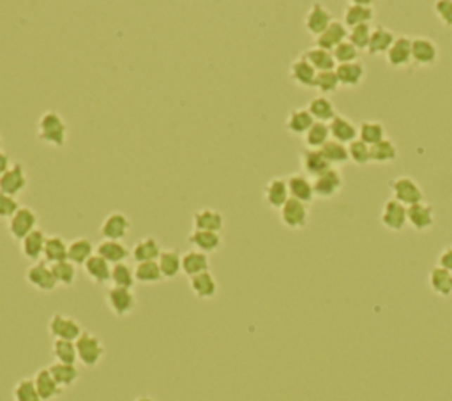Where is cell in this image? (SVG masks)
<instances>
[{
  "mask_svg": "<svg viewBox=\"0 0 452 401\" xmlns=\"http://www.w3.org/2000/svg\"><path fill=\"white\" fill-rule=\"evenodd\" d=\"M37 140L50 147H64L67 141V124L58 112H44L37 122Z\"/></svg>",
  "mask_w": 452,
  "mask_h": 401,
  "instance_id": "obj_1",
  "label": "cell"
},
{
  "mask_svg": "<svg viewBox=\"0 0 452 401\" xmlns=\"http://www.w3.org/2000/svg\"><path fill=\"white\" fill-rule=\"evenodd\" d=\"M75 343H77L78 361L85 368H96L106 354V348L103 345L101 338L96 336L94 333H89V331H84V334Z\"/></svg>",
  "mask_w": 452,
  "mask_h": 401,
  "instance_id": "obj_2",
  "label": "cell"
},
{
  "mask_svg": "<svg viewBox=\"0 0 452 401\" xmlns=\"http://www.w3.org/2000/svg\"><path fill=\"white\" fill-rule=\"evenodd\" d=\"M48 333L53 340L77 341L84 334V327L77 318L64 313H53L48 320Z\"/></svg>",
  "mask_w": 452,
  "mask_h": 401,
  "instance_id": "obj_3",
  "label": "cell"
},
{
  "mask_svg": "<svg viewBox=\"0 0 452 401\" xmlns=\"http://www.w3.org/2000/svg\"><path fill=\"white\" fill-rule=\"evenodd\" d=\"M105 303L106 306H108V310L119 318L129 317L138 306L136 293H134L133 290L117 288V286H110V288L106 290Z\"/></svg>",
  "mask_w": 452,
  "mask_h": 401,
  "instance_id": "obj_4",
  "label": "cell"
},
{
  "mask_svg": "<svg viewBox=\"0 0 452 401\" xmlns=\"http://www.w3.org/2000/svg\"><path fill=\"white\" fill-rule=\"evenodd\" d=\"M37 212L32 210L30 207H20L18 212L8 221V231L15 241L22 243L27 235L32 234L34 230H37Z\"/></svg>",
  "mask_w": 452,
  "mask_h": 401,
  "instance_id": "obj_5",
  "label": "cell"
},
{
  "mask_svg": "<svg viewBox=\"0 0 452 401\" xmlns=\"http://www.w3.org/2000/svg\"><path fill=\"white\" fill-rule=\"evenodd\" d=\"M27 283L30 286H34L36 290L43 293H50L57 288V281H55V276L51 272V265H48L46 262L41 260L37 264H32L29 269H27Z\"/></svg>",
  "mask_w": 452,
  "mask_h": 401,
  "instance_id": "obj_6",
  "label": "cell"
},
{
  "mask_svg": "<svg viewBox=\"0 0 452 401\" xmlns=\"http://www.w3.org/2000/svg\"><path fill=\"white\" fill-rule=\"evenodd\" d=\"M392 195L394 200H398L399 203H403L405 207L415 205L420 203L424 198V193L420 189V186L413 181L412 177H398L391 182Z\"/></svg>",
  "mask_w": 452,
  "mask_h": 401,
  "instance_id": "obj_7",
  "label": "cell"
},
{
  "mask_svg": "<svg viewBox=\"0 0 452 401\" xmlns=\"http://www.w3.org/2000/svg\"><path fill=\"white\" fill-rule=\"evenodd\" d=\"M29 186V175L22 163H13V167L0 177V193L9 196H18Z\"/></svg>",
  "mask_w": 452,
  "mask_h": 401,
  "instance_id": "obj_8",
  "label": "cell"
},
{
  "mask_svg": "<svg viewBox=\"0 0 452 401\" xmlns=\"http://www.w3.org/2000/svg\"><path fill=\"white\" fill-rule=\"evenodd\" d=\"M279 217H281V223L290 230H302L308 224V205H304L299 200L290 198L279 210Z\"/></svg>",
  "mask_w": 452,
  "mask_h": 401,
  "instance_id": "obj_9",
  "label": "cell"
},
{
  "mask_svg": "<svg viewBox=\"0 0 452 401\" xmlns=\"http://www.w3.org/2000/svg\"><path fill=\"white\" fill-rule=\"evenodd\" d=\"M129 230L131 221L124 212H110L99 227V234L105 241H122Z\"/></svg>",
  "mask_w": 452,
  "mask_h": 401,
  "instance_id": "obj_10",
  "label": "cell"
},
{
  "mask_svg": "<svg viewBox=\"0 0 452 401\" xmlns=\"http://www.w3.org/2000/svg\"><path fill=\"white\" fill-rule=\"evenodd\" d=\"M373 18H375L373 2H369V0H351V2H348L347 11H344L343 23L354 29L357 25H369Z\"/></svg>",
  "mask_w": 452,
  "mask_h": 401,
  "instance_id": "obj_11",
  "label": "cell"
},
{
  "mask_svg": "<svg viewBox=\"0 0 452 401\" xmlns=\"http://www.w3.org/2000/svg\"><path fill=\"white\" fill-rule=\"evenodd\" d=\"M341 188H343V175L336 168H329L313 181L315 196H318V198H332L341 191Z\"/></svg>",
  "mask_w": 452,
  "mask_h": 401,
  "instance_id": "obj_12",
  "label": "cell"
},
{
  "mask_svg": "<svg viewBox=\"0 0 452 401\" xmlns=\"http://www.w3.org/2000/svg\"><path fill=\"white\" fill-rule=\"evenodd\" d=\"M332 22L334 20H332V15H330V11L325 8V6L320 4V2L311 4V8H309V11L306 13L304 16L306 30L315 37H318L320 34L325 32Z\"/></svg>",
  "mask_w": 452,
  "mask_h": 401,
  "instance_id": "obj_13",
  "label": "cell"
},
{
  "mask_svg": "<svg viewBox=\"0 0 452 401\" xmlns=\"http://www.w3.org/2000/svg\"><path fill=\"white\" fill-rule=\"evenodd\" d=\"M380 221L387 230L401 231L406 224V207L394 198L387 200L382 209Z\"/></svg>",
  "mask_w": 452,
  "mask_h": 401,
  "instance_id": "obj_14",
  "label": "cell"
},
{
  "mask_svg": "<svg viewBox=\"0 0 452 401\" xmlns=\"http://www.w3.org/2000/svg\"><path fill=\"white\" fill-rule=\"evenodd\" d=\"M347 39H348V27L344 25L343 22H336V20H334L325 32L320 34L318 37H315V46L332 53V51Z\"/></svg>",
  "mask_w": 452,
  "mask_h": 401,
  "instance_id": "obj_15",
  "label": "cell"
},
{
  "mask_svg": "<svg viewBox=\"0 0 452 401\" xmlns=\"http://www.w3.org/2000/svg\"><path fill=\"white\" fill-rule=\"evenodd\" d=\"M96 255L108 262L110 265L126 264L127 258L131 257V250L122 243V241H105L96 246Z\"/></svg>",
  "mask_w": 452,
  "mask_h": 401,
  "instance_id": "obj_16",
  "label": "cell"
},
{
  "mask_svg": "<svg viewBox=\"0 0 452 401\" xmlns=\"http://www.w3.org/2000/svg\"><path fill=\"white\" fill-rule=\"evenodd\" d=\"M264 200H265V203L271 207V209L281 210V207L290 200L286 179H283V177L271 179V181H269L264 188Z\"/></svg>",
  "mask_w": 452,
  "mask_h": 401,
  "instance_id": "obj_17",
  "label": "cell"
},
{
  "mask_svg": "<svg viewBox=\"0 0 452 401\" xmlns=\"http://www.w3.org/2000/svg\"><path fill=\"white\" fill-rule=\"evenodd\" d=\"M286 184H288V193L290 198L299 200L304 205H309L315 196V189H313V182L309 181L306 175L302 174H292L288 179H286Z\"/></svg>",
  "mask_w": 452,
  "mask_h": 401,
  "instance_id": "obj_18",
  "label": "cell"
},
{
  "mask_svg": "<svg viewBox=\"0 0 452 401\" xmlns=\"http://www.w3.org/2000/svg\"><path fill=\"white\" fill-rule=\"evenodd\" d=\"M46 238V234H44L41 228H37V230H34L32 234L27 235L22 243H20V251H22V255L27 260L32 262V264H37V262H41V258H43Z\"/></svg>",
  "mask_w": 452,
  "mask_h": 401,
  "instance_id": "obj_19",
  "label": "cell"
},
{
  "mask_svg": "<svg viewBox=\"0 0 452 401\" xmlns=\"http://www.w3.org/2000/svg\"><path fill=\"white\" fill-rule=\"evenodd\" d=\"M188 243L195 248L196 251L202 253H216L223 246V237L217 231H205V230H193L188 237Z\"/></svg>",
  "mask_w": 452,
  "mask_h": 401,
  "instance_id": "obj_20",
  "label": "cell"
},
{
  "mask_svg": "<svg viewBox=\"0 0 452 401\" xmlns=\"http://www.w3.org/2000/svg\"><path fill=\"white\" fill-rule=\"evenodd\" d=\"M32 378H34V383H36L37 393H39L41 400L43 401H53L57 400V397H60L62 393H64V389L55 382L53 375H51L48 368H41Z\"/></svg>",
  "mask_w": 452,
  "mask_h": 401,
  "instance_id": "obj_21",
  "label": "cell"
},
{
  "mask_svg": "<svg viewBox=\"0 0 452 401\" xmlns=\"http://www.w3.org/2000/svg\"><path fill=\"white\" fill-rule=\"evenodd\" d=\"M189 288L195 293V297H198L202 300L214 299L217 295V292H219V285H217L216 278H214V274L210 271L189 278Z\"/></svg>",
  "mask_w": 452,
  "mask_h": 401,
  "instance_id": "obj_22",
  "label": "cell"
},
{
  "mask_svg": "<svg viewBox=\"0 0 452 401\" xmlns=\"http://www.w3.org/2000/svg\"><path fill=\"white\" fill-rule=\"evenodd\" d=\"M288 72H290V78L293 79V84H297L299 87H304V89L315 87L316 75H318V72L315 71V68H313L304 57H299L297 61H293L292 64H290Z\"/></svg>",
  "mask_w": 452,
  "mask_h": 401,
  "instance_id": "obj_23",
  "label": "cell"
},
{
  "mask_svg": "<svg viewBox=\"0 0 452 401\" xmlns=\"http://www.w3.org/2000/svg\"><path fill=\"white\" fill-rule=\"evenodd\" d=\"M163 253V248L157 243L154 237H143L140 238L131 250V258L136 264H143V262H157L160 255Z\"/></svg>",
  "mask_w": 452,
  "mask_h": 401,
  "instance_id": "obj_24",
  "label": "cell"
},
{
  "mask_svg": "<svg viewBox=\"0 0 452 401\" xmlns=\"http://www.w3.org/2000/svg\"><path fill=\"white\" fill-rule=\"evenodd\" d=\"M224 227V217L219 210L200 209L193 214V230L217 231L221 234Z\"/></svg>",
  "mask_w": 452,
  "mask_h": 401,
  "instance_id": "obj_25",
  "label": "cell"
},
{
  "mask_svg": "<svg viewBox=\"0 0 452 401\" xmlns=\"http://www.w3.org/2000/svg\"><path fill=\"white\" fill-rule=\"evenodd\" d=\"M438 58V48L427 37H415L412 39V62L417 65H431Z\"/></svg>",
  "mask_w": 452,
  "mask_h": 401,
  "instance_id": "obj_26",
  "label": "cell"
},
{
  "mask_svg": "<svg viewBox=\"0 0 452 401\" xmlns=\"http://www.w3.org/2000/svg\"><path fill=\"white\" fill-rule=\"evenodd\" d=\"M387 62L392 68H405L412 62V39L406 36L396 37L394 44L387 51Z\"/></svg>",
  "mask_w": 452,
  "mask_h": 401,
  "instance_id": "obj_27",
  "label": "cell"
},
{
  "mask_svg": "<svg viewBox=\"0 0 452 401\" xmlns=\"http://www.w3.org/2000/svg\"><path fill=\"white\" fill-rule=\"evenodd\" d=\"M406 223L412 224L417 231L430 230L433 227V209L427 203L420 202L406 207Z\"/></svg>",
  "mask_w": 452,
  "mask_h": 401,
  "instance_id": "obj_28",
  "label": "cell"
},
{
  "mask_svg": "<svg viewBox=\"0 0 452 401\" xmlns=\"http://www.w3.org/2000/svg\"><path fill=\"white\" fill-rule=\"evenodd\" d=\"M329 129H330V138L336 141H340V144H343V145L344 144L350 145L351 141L357 140V136H359V131H357V127H355V124L343 115L334 117L332 122L329 124Z\"/></svg>",
  "mask_w": 452,
  "mask_h": 401,
  "instance_id": "obj_29",
  "label": "cell"
},
{
  "mask_svg": "<svg viewBox=\"0 0 452 401\" xmlns=\"http://www.w3.org/2000/svg\"><path fill=\"white\" fill-rule=\"evenodd\" d=\"M94 255V244H92V241H89V238L85 237L75 238L67 246V260L75 265H82V267H84Z\"/></svg>",
  "mask_w": 452,
  "mask_h": 401,
  "instance_id": "obj_30",
  "label": "cell"
},
{
  "mask_svg": "<svg viewBox=\"0 0 452 401\" xmlns=\"http://www.w3.org/2000/svg\"><path fill=\"white\" fill-rule=\"evenodd\" d=\"M84 272L96 285H106V283H110V278H112V265L106 260H103L99 255H94L84 265Z\"/></svg>",
  "mask_w": 452,
  "mask_h": 401,
  "instance_id": "obj_31",
  "label": "cell"
},
{
  "mask_svg": "<svg viewBox=\"0 0 452 401\" xmlns=\"http://www.w3.org/2000/svg\"><path fill=\"white\" fill-rule=\"evenodd\" d=\"M300 165H302V170L306 172V175H309V177L313 179H316L318 175H322L323 172L332 168L327 163L325 158L320 154V151H311V148H308V151H304L300 154Z\"/></svg>",
  "mask_w": 452,
  "mask_h": 401,
  "instance_id": "obj_32",
  "label": "cell"
},
{
  "mask_svg": "<svg viewBox=\"0 0 452 401\" xmlns=\"http://www.w3.org/2000/svg\"><path fill=\"white\" fill-rule=\"evenodd\" d=\"M67 246L64 238L60 235H50L46 238V244H44V253L43 260L46 262L48 265L58 264V262L67 260Z\"/></svg>",
  "mask_w": 452,
  "mask_h": 401,
  "instance_id": "obj_33",
  "label": "cell"
},
{
  "mask_svg": "<svg viewBox=\"0 0 452 401\" xmlns=\"http://www.w3.org/2000/svg\"><path fill=\"white\" fill-rule=\"evenodd\" d=\"M396 36L385 27H376V29L371 30V37H369L368 51L369 55H380L387 53L391 50V46L394 44Z\"/></svg>",
  "mask_w": 452,
  "mask_h": 401,
  "instance_id": "obj_34",
  "label": "cell"
},
{
  "mask_svg": "<svg viewBox=\"0 0 452 401\" xmlns=\"http://www.w3.org/2000/svg\"><path fill=\"white\" fill-rule=\"evenodd\" d=\"M209 255L202 253V251H188V253L182 255V272H184L188 278H193V276H198L202 272L209 271Z\"/></svg>",
  "mask_w": 452,
  "mask_h": 401,
  "instance_id": "obj_35",
  "label": "cell"
},
{
  "mask_svg": "<svg viewBox=\"0 0 452 401\" xmlns=\"http://www.w3.org/2000/svg\"><path fill=\"white\" fill-rule=\"evenodd\" d=\"M48 369H50L55 382H57L62 389L72 387L78 380H80V369H78L77 364H62V362H53V364L48 366Z\"/></svg>",
  "mask_w": 452,
  "mask_h": 401,
  "instance_id": "obj_36",
  "label": "cell"
},
{
  "mask_svg": "<svg viewBox=\"0 0 452 401\" xmlns=\"http://www.w3.org/2000/svg\"><path fill=\"white\" fill-rule=\"evenodd\" d=\"M336 76L340 79V85L343 87H357L364 78V65L361 62H351V64L336 65Z\"/></svg>",
  "mask_w": 452,
  "mask_h": 401,
  "instance_id": "obj_37",
  "label": "cell"
},
{
  "mask_svg": "<svg viewBox=\"0 0 452 401\" xmlns=\"http://www.w3.org/2000/svg\"><path fill=\"white\" fill-rule=\"evenodd\" d=\"M163 279H174L182 272V255L175 250H163L157 258Z\"/></svg>",
  "mask_w": 452,
  "mask_h": 401,
  "instance_id": "obj_38",
  "label": "cell"
},
{
  "mask_svg": "<svg viewBox=\"0 0 452 401\" xmlns=\"http://www.w3.org/2000/svg\"><path fill=\"white\" fill-rule=\"evenodd\" d=\"M313 124H315V120H313L308 108H295L286 117V129L292 134H306Z\"/></svg>",
  "mask_w": 452,
  "mask_h": 401,
  "instance_id": "obj_39",
  "label": "cell"
},
{
  "mask_svg": "<svg viewBox=\"0 0 452 401\" xmlns=\"http://www.w3.org/2000/svg\"><path fill=\"white\" fill-rule=\"evenodd\" d=\"M302 57L309 62V64L315 68L316 72H323V71H334L336 69V61H334V55L330 51L322 50V48H309V50L304 51Z\"/></svg>",
  "mask_w": 452,
  "mask_h": 401,
  "instance_id": "obj_40",
  "label": "cell"
},
{
  "mask_svg": "<svg viewBox=\"0 0 452 401\" xmlns=\"http://www.w3.org/2000/svg\"><path fill=\"white\" fill-rule=\"evenodd\" d=\"M308 112L311 113L313 120L315 122H332V119L336 117V112H334V105L330 99H327L325 96H320V98L311 99V103L308 105Z\"/></svg>",
  "mask_w": 452,
  "mask_h": 401,
  "instance_id": "obj_41",
  "label": "cell"
},
{
  "mask_svg": "<svg viewBox=\"0 0 452 401\" xmlns=\"http://www.w3.org/2000/svg\"><path fill=\"white\" fill-rule=\"evenodd\" d=\"M51 354H53L55 362H62V364H77L78 362V352L75 341L53 340Z\"/></svg>",
  "mask_w": 452,
  "mask_h": 401,
  "instance_id": "obj_42",
  "label": "cell"
},
{
  "mask_svg": "<svg viewBox=\"0 0 452 401\" xmlns=\"http://www.w3.org/2000/svg\"><path fill=\"white\" fill-rule=\"evenodd\" d=\"M134 279L140 285H156L163 279L161 269L157 262H143V264H136L134 267Z\"/></svg>",
  "mask_w": 452,
  "mask_h": 401,
  "instance_id": "obj_43",
  "label": "cell"
},
{
  "mask_svg": "<svg viewBox=\"0 0 452 401\" xmlns=\"http://www.w3.org/2000/svg\"><path fill=\"white\" fill-rule=\"evenodd\" d=\"M329 140H330L329 124H323V122H315L311 127H309L308 133L304 134L306 147L311 148V151H320V148H322Z\"/></svg>",
  "mask_w": 452,
  "mask_h": 401,
  "instance_id": "obj_44",
  "label": "cell"
},
{
  "mask_svg": "<svg viewBox=\"0 0 452 401\" xmlns=\"http://www.w3.org/2000/svg\"><path fill=\"white\" fill-rule=\"evenodd\" d=\"M430 285L434 293L441 297H448L452 293V272L445 271L441 267H434L430 272Z\"/></svg>",
  "mask_w": 452,
  "mask_h": 401,
  "instance_id": "obj_45",
  "label": "cell"
},
{
  "mask_svg": "<svg viewBox=\"0 0 452 401\" xmlns=\"http://www.w3.org/2000/svg\"><path fill=\"white\" fill-rule=\"evenodd\" d=\"M320 154L325 158V161L330 165V167H334V165H344L348 159H350L348 158L347 145L340 144V141L332 140V138H330V140L320 148Z\"/></svg>",
  "mask_w": 452,
  "mask_h": 401,
  "instance_id": "obj_46",
  "label": "cell"
},
{
  "mask_svg": "<svg viewBox=\"0 0 452 401\" xmlns=\"http://www.w3.org/2000/svg\"><path fill=\"white\" fill-rule=\"evenodd\" d=\"M359 140H362L369 147L385 140L384 124L376 122V120H366V122H362L361 127H359Z\"/></svg>",
  "mask_w": 452,
  "mask_h": 401,
  "instance_id": "obj_47",
  "label": "cell"
},
{
  "mask_svg": "<svg viewBox=\"0 0 452 401\" xmlns=\"http://www.w3.org/2000/svg\"><path fill=\"white\" fill-rule=\"evenodd\" d=\"M110 283H112V286H117V288L133 290L134 283H136V279H134V269L127 264L112 265Z\"/></svg>",
  "mask_w": 452,
  "mask_h": 401,
  "instance_id": "obj_48",
  "label": "cell"
},
{
  "mask_svg": "<svg viewBox=\"0 0 452 401\" xmlns=\"http://www.w3.org/2000/svg\"><path fill=\"white\" fill-rule=\"evenodd\" d=\"M51 272H53L57 285L65 286V288L72 286L77 281V265L71 264L69 260L51 265Z\"/></svg>",
  "mask_w": 452,
  "mask_h": 401,
  "instance_id": "obj_49",
  "label": "cell"
},
{
  "mask_svg": "<svg viewBox=\"0 0 452 401\" xmlns=\"http://www.w3.org/2000/svg\"><path fill=\"white\" fill-rule=\"evenodd\" d=\"M13 401H43L37 393L34 378L27 376L16 382V386L13 387Z\"/></svg>",
  "mask_w": 452,
  "mask_h": 401,
  "instance_id": "obj_50",
  "label": "cell"
},
{
  "mask_svg": "<svg viewBox=\"0 0 452 401\" xmlns=\"http://www.w3.org/2000/svg\"><path fill=\"white\" fill-rule=\"evenodd\" d=\"M398 155V148L391 140H382L371 147V161L375 163H391Z\"/></svg>",
  "mask_w": 452,
  "mask_h": 401,
  "instance_id": "obj_51",
  "label": "cell"
},
{
  "mask_svg": "<svg viewBox=\"0 0 452 401\" xmlns=\"http://www.w3.org/2000/svg\"><path fill=\"white\" fill-rule=\"evenodd\" d=\"M348 158H350V161H354L355 165H359V167L368 165L369 161H371V147L357 138V140L348 145Z\"/></svg>",
  "mask_w": 452,
  "mask_h": 401,
  "instance_id": "obj_52",
  "label": "cell"
},
{
  "mask_svg": "<svg viewBox=\"0 0 452 401\" xmlns=\"http://www.w3.org/2000/svg\"><path fill=\"white\" fill-rule=\"evenodd\" d=\"M369 37H371V27L369 25H357L348 30V43L354 44L359 51L368 50Z\"/></svg>",
  "mask_w": 452,
  "mask_h": 401,
  "instance_id": "obj_53",
  "label": "cell"
},
{
  "mask_svg": "<svg viewBox=\"0 0 452 401\" xmlns=\"http://www.w3.org/2000/svg\"><path fill=\"white\" fill-rule=\"evenodd\" d=\"M340 87V79H337L336 71H323L316 75L315 89H318L322 94H332Z\"/></svg>",
  "mask_w": 452,
  "mask_h": 401,
  "instance_id": "obj_54",
  "label": "cell"
},
{
  "mask_svg": "<svg viewBox=\"0 0 452 401\" xmlns=\"http://www.w3.org/2000/svg\"><path fill=\"white\" fill-rule=\"evenodd\" d=\"M359 53H361V51H359L357 48L354 46V44L348 43V39L344 41V43H341L340 46H337L336 50L332 51L334 61H336L337 65H340V64H351V62H357Z\"/></svg>",
  "mask_w": 452,
  "mask_h": 401,
  "instance_id": "obj_55",
  "label": "cell"
},
{
  "mask_svg": "<svg viewBox=\"0 0 452 401\" xmlns=\"http://www.w3.org/2000/svg\"><path fill=\"white\" fill-rule=\"evenodd\" d=\"M20 203L15 196L4 195V193H0V219H11L20 209Z\"/></svg>",
  "mask_w": 452,
  "mask_h": 401,
  "instance_id": "obj_56",
  "label": "cell"
},
{
  "mask_svg": "<svg viewBox=\"0 0 452 401\" xmlns=\"http://www.w3.org/2000/svg\"><path fill=\"white\" fill-rule=\"evenodd\" d=\"M434 13L444 22V25L452 27V0H438L434 4Z\"/></svg>",
  "mask_w": 452,
  "mask_h": 401,
  "instance_id": "obj_57",
  "label": "cell"
},
{
  "mask_svg": "<svg viewBox=\"0 0 452 401\" xmlns=\"http://www.w3.org/2000/svg\"><path fill=\"white\" fill-rule=\"evenodd\" d=\"M438 267L445 269V271L452 272V246L445 248L438 257Z\"/></svg>",
  "mask_w": 452,
  "mask_h": 401,
  "instance_id": "obj_58",
  "label": "cell"
},
{
  "mask_svg": "<svg viewBox=\"0 0 452 401\" xmlns=\"http://www.w3.org/2000/svg\"><path fill=\"white\" fill-rule=\"evenodd\" d=\"M11 167H13V163H11V158H9V154H6V152L0 151V177H2V175H4Z\"/></svg>",
  "mask_w": 452,
  "mask_h": 401,
  "instance_id": "obj_59",
  "label": "cell"
},
{
  "mask_svg": "<svg viewBox=\"0 0 452 401\" xmlns=\"http://www.w3.org/2000/svg\"><path fill=\"white\" fill-rule=\"evenodd\" d=\"M134 401H156V400H154V397H150V396H138Z\"/></svg>",
  "mask_w": 452,
  "mask_h": 401,
  "instance_id": "obj_60",
  "label": "cell"
},
{
  "mask_svg": "<svg viewBox=\"0 0 452 401\" xmlns=\"http://www.w3.org/2000/svg\"><path fill=\"white\" fill-rule=\"evenodd\" d=\"M0 147H2V138H0Z\"/></svg>",
  "mask_w": 452,
  "mask_h": 401,
  "instance_id": "obj_61",
  "label": "cell"
}]
</instances>
